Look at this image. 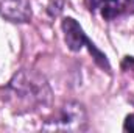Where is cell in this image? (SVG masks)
Instances as JSON below:
<instances>
[{"instance_id":"cell-4","label":"cell","mask_w":134,"mask_h":133,"mask_svg":"<svg viewBox=\"0 0 134 133\" xmlns=\"http://www.w3.org/2000/svg\"><path fill=\"white\" fill-rule=\"evenodd\" d=\"M91 11H98L103 19L112 21L130 8H133L134 0H87Z\"/></svg>"},{"instance_id":"cell-6","label":"cell","mask_w":134,"mask_h":133,"mask_svg":"<svg viewBox=\"0 0 134 133\" xmlns=\"http://www.w3.org/2000/svg\"><path fill=\"white\" fill-rule=\"evenodd\" d=\"M64 5H66V0H48V8H47V11H48V14H50L52 17L59 16V14L63 13V9H64Z\"/></svg>"},{"instance_id":"cell-1","label":"cell","mask_w":134,"mask_h":133,"mask_svg":"<svg viewBox=\"0 0 134 133\" xmlns=\"http://www.w3.org/2000/svg\"><path fill=\"white\" fill-rule=\"evenodd\" d=\"M9 91L14 99L25 106V110H34L36 106L48 105L52 91L47 80L34 70H20L9 81Z\"/></svg>"},{"instance_id":"cell-3","label":"cell","mask_w":134,"mask_h":133,"mask_svg":"<svg viewBox=\"0 0 134 133\" xmlns=\"http://www.w3.org/2000/svg\"><path fill=\"white\" fill-rule=\"evenodd\" d=\"M86 125H87V114H86L84 106L78 102H69L61 108L58 117L45 124L44 129L45 130L80 132V130H84Z\"/></svg>"},{"instance_id":"cell-2","label":"cell","mask_w":134,"mask_h":133,"mask_svg":"<svg viewBox=\"0 0 134 133\" xmlns=\"http://www.w3.org/2000/svg\"><path fill=\"white\" fill-rule=\"evenodd\" d=\"M63 32H64V39H66L67 47L72 50V52H80L84 45L89 47L91 53H94V58L95 61L104 69H109V63L106 60V57L101 53L98 49H95V45L89 41V38L86 36L84 30L81 28V25L73 19V17H66L63 21Z\"/></svg>"},{"instance_id":"cell-5","label":"cell","mask_w":134,"mask_h":133,"mask_svg":"<svg viewBox=\"0 0 134 133\" xmlns=\"http://www.w3.org/2000/svg\"><path fill=\"white\" fill-rule=\"evenodd\" d=\"M0 16L11 22H28L31 5L28 0H0Z\"/></svg>"},{"instance_id":"cell-7","label":"cell","mask_w":134,"mask_h":133,"mask_svg":"<svg viewBox=\"0 0 134 133\" xmlns=\"http://www.w3.org/2000/svg\"><path fill=\"white\" fill-rule=\"evenodd\" d=\"M123 130H125V132H133L134 133V114L126 116L125 124H123Z\"/></svg>"}]
</instances>
